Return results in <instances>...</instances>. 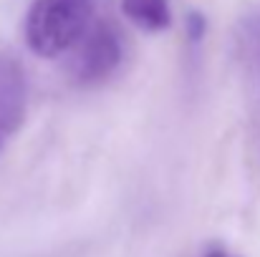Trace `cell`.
<instances>
[{"mask_svg":"<svg viewBox=\"0 0 260 257\" xmlns=\"http://www.w3.org/2000/svg\"><path fill=\"white\" fill-rule=\"evenodd\" d=\"M91 0H33L25 15V41L41 58L69 53L88 30Z\"/></svg>","mask_w":260,"mask_h":257,"instance_id":"cell-1","label":"cell"},{"mask_svg":"<svg viewBox=\"0 0 260 257\" xmlns=\"http://www.w3.org/2000/svg\"><path fill=\"white\" fill-rule=\"evenodd\" d=\"M121 63V41L114 25L96 23L79 38L71 58V76L79 84H99Z\"/></svg>","mask_w":260,"mask_h":257,"instance_id":"cell-2","label":"cell"},{"mask_svg":"<svg viewBox=\"0 0 260 257\" xmlns=\"http://www.w3.org/2000/svg\"><path fill=\"white\" fill-rule=\"evenodd\" d=\"M25 86L23 74L10 58H0V144L23 121Z\"/></svg>","mask_w":260,"mask_h":257,"instance_id":"cell-3","label":"cell"},{"mask_svg":"<svg viewBox=\"0 0 260 257\" xmlns=\"http://www.w3.org/2000/svg\"><path fill=\"white\" fill-rule=\"evenodd\" d=\"M124 15L144 30H165L172 23L167 0H121Z\"/></svg>","mask_w":260,"mask_h":257,"instance_id":"cell-4","label":"cell"},{"mask_svg":"<svg viewBox=\"0 0 260 257\" xmlns=\"http://www.w3.org/2000/svg\"><path fill=\"white\" fill-rule=\"evenodd\" d=\"M187 33H189L192 41H200L205 35V18L200 13H189V18H187Z\"/></svg>","mask_w":260,"mask_h":257,"instance_id":"cell-5","label":"cell"},{"mask_svg":"<svg viewBox=\"0 0 260 257\" xmlns=\"http://www.w3.org/2000/svg\"><path fill=\"white\" fill-rule=\"evenodd\" d=\"M205 257H235V255H228V252H222V250H212V252H207Z\"/></svg>","mask_w":260,"mask_h":257,"instance_id":"cell-6","label":"cell"}]
</instances>
